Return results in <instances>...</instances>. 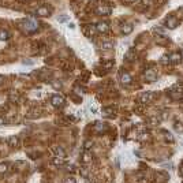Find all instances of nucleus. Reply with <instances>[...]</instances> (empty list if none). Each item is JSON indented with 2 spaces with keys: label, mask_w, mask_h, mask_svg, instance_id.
Instances as JSON below:
<instances>
[{
  "label": "nucleus",
  "mask_w": 183,
  "mask_h": 183,
  "mask_svg": "<svg viewBox=\"0 0 183 183\" xmlns=\"http://www.w3.org/2000/svg\"><path fill=\"white\" fill-rule=\"evenodd\" d=\"M37 27H38L37 22L33 21V19H27V21L25 22V29H26V32H29V33L36 32V30H37Z\"/></svg>",
  "instance_id": "obj_1"
},
{
  "label": "nucleus",
  "mask_w": 183,
  "mask_h": 183,
  "mask_svg": "<svg viewBox=\"0 0 183 183\" xmlns=\"http://www.w3.org/2000/svg\"><path fill=\"white\" fill-rule=\"evenodd\" d=\"M52 104H53L55 107H59V105H62L63 104V97H60V96H53V97H52Z\"/></svg>",
  "instance_id": "obj_2"
},
{
  "label": "nucleus",
  "mask_w": 183,
  "mask_h": 183,
  "mask_svg": "<svg viewBox=\"0 0 183 183\" xmlns=\"http://www.w3.org/2000/svg\"><path fill=\"white\" fill-rule=\"evenodd\" d=\"M153 98V93H145L144 96H142V101H150Z\"/></svg>",
  "instance_id": "obj_3"
},
{
  "label": "nucleus",
  "mask_w": 183,
  "mask_h": 183,
  "mask_svg": "<svg viewBox=\"0 0 183 183\" xmlns=\"http://www.w3.org/2000/svg\"><path fill=\"white\" fill-rule=\"evenodd\" d=\"M8 144H10V146H16V145H18V139H16L15 137H11V138L8 139Z\"/></svg>",
  "instance_id": "obj_4"
},
{
  "label": "nucleus",
  "mask_w": 183,
  "mask_h": 183,
  "mask_svg": "<svg viewBox=\"0 0 183 183\" xmlns=\"http://www.w3.org/2000/svg\"><path fill=\"white\" fill-rule=\"evenodd\" d=\"M7 171H8V164H7V163L0 164V174H3V172H7Z\"/></svg>",
  "instance_id": "obj_5"
},
{
  "label": "nucleus",
  "mask_w": 183,
  "mask_h": 183,
  "mask_svg": "<svg viewBox=\"0 0 183 183\" xmlns=\"http://www.w3.org/2000/svg\"><path fill=\"white\" fill-rule=\"evenodd\" d=\"M7 38H8V33L4 32V30H1V32H0V40H7Z\"/></svg>",
  "instance_id": "obj_6"
},
{
  "label": "nucleus",
  "mask_w": 183,
  "mask_h": 183,
  "mask_svg": "<svg viewBox=\"0 0 183 183\" xmlns=\"http://www.w3.org/2000/svg\"><path fill=\"white\" fill-rule=\"evenodd\" d=\"M37 14H41L42 16H45L46 14H48V10H46V8H40V10H37Z\"/></svg>",
  "instance_id": "obj_7"
},
{
  "label": "nucleus",
  "mask_w": 183,
  "mask_h": 183,
  "mask_svg": "<svg viewBox=\"0 0 183 183\" xmlns=\"http://www.w3.org/2000/svg\"><path fill=\"white\" fill-rule=\"evenodd\" d=\"M97 29H98V30H101V32H105V30L108 29V27H107V25H105V23H100V25L97 26Z\"/></svg>",
  "instance_id": "obj_8"
},
{
  "label": "nucleus",
  "mask_w": 183,
  "mask_h": 183,
  "mask_svg": "<svg viewBox=\"0 0 183 183\" xmlns=\"http://www.w3.org/2000/svg\"><path fill=\"white\" fill-rule=\"evenodd\" d=\"M56 153H57V154H60V157H62V158H64L66 153H64V150H63V149H60V147H57V149H56Z\"/></svg>",
  "instance_id": "obj_9"
},
{
  "label": "nucleus",
  "mask_w": 183,
  "mask_h": 183,
  "mask_svg": "<svg viewBox=\"0 0 183 183\" xmlns=\"http://www.w3.org/2000/svg\"><path fill=\"white\" fill-rule=\"evenodd\" d=\"M123 82H126V83L130 82V76H128V74H124V75H123Z\"/></svg>",
  "instance_id": "obj_10"
},
{
  "label": "nucleus",
  "mask_w": 183,
  "mask_h": 183,
  "mask_svg": "<svg viewBox=\"0 0 183 183\" xmlns=\"http://www.w3.org/2000/svg\"><path fill=\"white\" fill-rule=\"evenodd\" d=\"M98 11H100V12H103V14H109V12H111V10H109V8H100Z\"/></svg>",
  "instance_id": "obj_11"
},
{
  "label": "nucleus",
  "mask_w": 183,
  "mask_h": 183,
  "mask_svg": "<svg viewBox=\"0 0 183 183\" xmlns=\"http://www.w3.org/2000/svg\"><path fill=\"white\" fill-rule=\"evenodd\" d=\"M64 183H76V182H75V179H74V178H67Z\"/></svg>",
  "instance_id": "obj_12"
},
{
  "label": "nucleus",
  "mask_w": 183,
  "mask_h": 183,
  "mask_svg": "<svg viewBox=\"0 0 183 183\" xmlns=\"http://www.w3.org/2000/svg\"><path fill=\"white\" fill-rule=\"evenodd\" d=\"M53 163H55V164H63V158H62V157H60V158H55Z\"/></svg>",
  "instance_id": "obj_13"
},
{
  "label": "nucleus",
  "mask_w": 183,
  "mask_h": 183,
  "mask_svg": "<svg viewBox=\"0 0 183 183\" xmlns=\"http://www.w3.org/2000/svg\"><path fill=\"white\" fill-rule=\"evenodd\" d=\"M0 124H4V117H0Z\"/></svg>",
  "instance_id": "obj_14"
},
{
  "label": "nucleus",
  "mask_w": 183,
  "mask_h": 183,
  "mask_svg": "<svg viewBox=\"0 0 183 183\" xmlns=\"http://www.w3.org/2000/svg\"><path fill=\"white\" fill-rule=\"evenodd\" d=\"M180 174H182V175H183V165H182V167H180Z\"/></svg>",
  "instance_id": "obj_15"
}]
</instances>
